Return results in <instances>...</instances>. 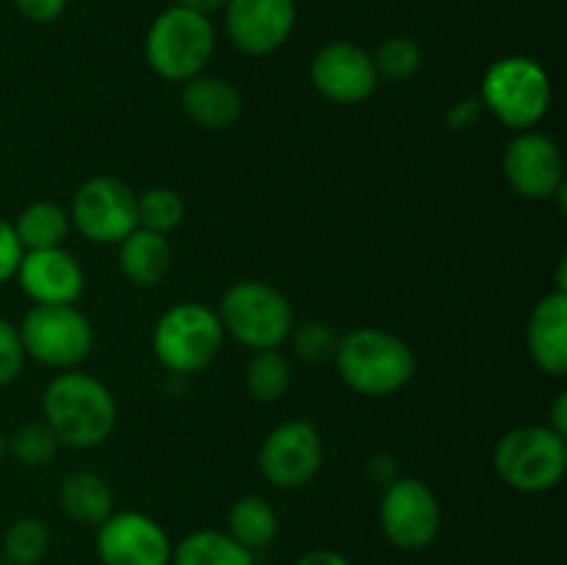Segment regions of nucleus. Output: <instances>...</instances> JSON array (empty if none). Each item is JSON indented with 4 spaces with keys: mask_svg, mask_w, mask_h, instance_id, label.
<instances>
[{
    "mask_svg": "<svg viewBox=\"0 0 567 565\" xmlns=\"http://www.w3.org/2000/svg\"><path fill=\"white\" fill-rule=\"evenodd\" d=\"M116 399L103 380L86 371H59L42 393L44 424L61 446L97 449L116 430Z\"/></svg>",
    "mask_w": 567,
    "mask_h": 565,
    "instance_id": "obj_1",
    "label": "nucleus"
},
{
    "mask_svg": "<svg viewBox=\"0 0 567 565\" xmlns=\"http://www.w3.org/2000/svg\"><path fill=\"white\" fill-rule=\"evenodd\" d=\"M332 363L343 386L369 399L393 397L415 374L410 343L382 327H354L347 336H338Z\"/></svg>",
    "mask_w": 567,
    "mask_h": 565,
    "instance_id": "obj_2",
    "label": "nucleus"
},
{
    "mask_svg": "<svg viewBox=\"0 0 567 565\" xmlns=\"http://www.w3.org/2000/svg\"><path fill=\"white\" fill-rule=\"evenodd\" d=\"M476 97L493 120L513 133L532 131L551 109V75L532 55H502L487 64Z\"/></svg>",
    "mask_w": 567,
    "mask_h": 565,
    "instance_id": "obj_3",
    "label": "nucleus"
},
{
    "mask_svg": "<svg viewBox=\"0 0 567 565\" xmlns=\"http://www.w3.org/2000/svg\"><path fill=\"white\" fill-rule=\"evenodd\" d=\"M214 50L216 31L210 17L175 3L150 22L144 37V59L150 70L169 83H186L203 75Z\"/></svg>",
    "mask_w": 567,
    "mask_h": 565,
    "instance_id": "obj_4",
    "label": "nucleus"
},
{
    "mask_svg": "<svg viewBox=\"0 0 567 565\" xmlns=\"http://www.w3.org/2000/svg\"><path fill=\"white\" fill-rule=\"evenodd\" d=\"M216 316L225 338H233L252 352L280 349L297 325L286 294L266 280H236L227 286Z\"/></svg>",
    "mask_w": 567,
    "mask_h": 565,
    "instance_id": "obj_5",
    "label": "nucleus"
},
{
    "mask_svg": "<svg viewBox=\"0 0 567 565\" xmlns=\"http://www.w3.org/2000/svg\"><path fill=\"white\" fill-rule=\"evenodd\" d=\"M493 471L518 493H548L565 480L567 435L548 424H520L493 446Z\"/></svg>",
    "mask_w": 567,
    "mask_h": 565,
    "instance_id": "obj_6",
    "label": "nucleus"
},
{
    "mask_svg": "<svg viewBox=\"0 0 567 565\" xmlns=\"http://www.w3.org/2000/svg\"><path fill=\"white\" fill-rule=\"evenodd\" d=\"M150 343L161 369L192 377L214 363L225 343V330L210 305L177 302L158 316Z\"/></svg>",
    "mask_w": 567,
    "mask_h": 565,
    "instance_id": "obj_7",
    "label": "nucleus"
},
{
    "mask_svg": "<svg viewBox=\"0 0 567 565\" xmlns=\"http://www.w3.org/2000/svg\"><path fill=\"white\" fill-rule=\"evenodd\" d=\"M17 327L25 358L50 369H78L94 349V327L78 305H33Z\"/></svg>",
    "mask_w": 567,
    "mask_h": 565,
    "instance_id": "obj_8",
    "label": "nucleus"
},
{
    "mask_svg": "<svg viewBox=\"0 0 567 565\" xmlns=\"http://www.w3.org/2000/svg\"><path fill=\"white\" fill-rule=\"evenodd\" d=\"M72 230L81 233L89 244L116 247L127 233L138 227L136 192L114 175L86 177L75 188L70 203Z\"/></svg>",
    "mask_w": 567,
    "mask_h": 565,
    "instance_id": "obj_9",
    "label": "nucleus"
},
{
    "mask_svg": "<svg viewBox=\"0 0 567 565\" xmlns=\"http://www.w3.org/2000/svg\"><path fill=\"white\" fill-rule=\"evenodd\" d=\"M441 502L419 476H393L382 485L380 530L391 546L421 552L432 546L441 532Z\"/></svg>",
    "mask_w": 567,
    "mask_h": 565,
    "instance_id": "obj_10",
    "label": "nucleus"
},
{
    "mask_svg": "<svg viewBox=\"0 0 567 565\" xmlns=\"http://www.w3.org/2000/svg\"><path fill=\"white\" fill-rule=\"evenodd\" d=\"M324 465V438L316 424L291 419L266 432L258 449V469L271 487L297 491L305 487Z\"/></svg>",
    "mask_w": 567,
    "mask_h": 565,
    "instance_id": "obj_11",
    "label": "nucleus"
},
{
    "mask_svg": "<svg viewBox=\"0 0 567 565\" xmlns=\"http://www.w3.org/2000/svg\"><path fill=\"white\" fill-rule=\"evenodd\" d=\"M502 172L507 186L520 199L543 203V199L565 194V161L563 150L548 133L520 131L507 142L502 155Z\"/></svg>",
    "mask_w": 567,
    "mask_h": 565,
    "instance_id": "obj_12",
    "label": "nucleus"
},
{
    "mask_svg": "<svg viewBox=\"0 0 567 565\" xmlns=\"http://www.w3.org/2000/svg\"><path fill=\"white\" fill-rule=\"evenodd\" d=\"M172 548L169 532L142 510H114L94 535L103 565H172Z\"/></svg>",
    "mask_w": 567,
    "mask_h": 565,
    "instance_id": "obj_13",
    "label": "nucleus"
},
{
    "mask_svg": "<svg viewBox=\"0 0 567 565\" xmlns=\"http://www.w3.org/2000/svg\"><path fill=\"white\" fill-rule=\"evenodd\" d=\"M310 83L330 103L354 105L369 100L380 86L374 59L360 44L338 39L316 50L310 61Z\"/></svg>",
    "mask_w": 567,
    "mask_h": 565,
    "instance_id": "obj_14",
    "label": "nucleus"
},
{
    "mask_svg": "<svg viewBox=\"0 0 567 565\" xmlns=\"http://www.w3.org/2000/svg\"><path fill=\"white\" fill-rule=\"evenodd\" d=\"M225 33L244 55H271L291 39L297 0H227Z\"/></svg>",
    "mask_w": 567,
    "mask_h": 565,
    "instance_id": "obj_15",
    "label": "nucleus"
},
{
    "mask_svg": "<svg viewBox=\"0 0 567 565\" xmlns=\"http://www.w3.org/2000/svg\"><path fill=\"white\" fill-rule=\"evenodd\" d=\"M14 280L33 305H75L86 288V275L66 247L25 249Z\"/></svg>",
    "mask_w": 567,
    "mask_h": 565,
    "instance_id": "obj_16",
    "label": "nucleus"
},
{
    "mask_svg": "<svg viewBox=\"0 0 567 565\" xmlns=\"http://www.w3.org/2000/svg\"><path fill=\"white\" fill-rule=\"evenodd\" d=\"M529 358L543 374L565 377L567 371V291H548L537 299L526 325Z\"/></svg>",
    "mask_w": 567,
    "mask_h": 565,
    "instance_id": "obj_17",
    "label": "nucleus"
},
{
    "mask_svg": "<svg viewBox=\"0 0 567 565\" xmlns=\"http://www.w3.org/2000/svg\"><path fill=\"white\" fill-rule=\"evenodd\" d=\"M181 109L203 131H227L241 120L244 97L233 81L203 72L183 83Z\"/></svg>",
    "mask_w": 567,
    "mask_h": 565,
    "instance_id": "obj_18",
    "label": "nucleus"
},
{
    "mask_svg": "<svg viewBox=\"0 0 567 565\" xmlns=\"http://www.w3.org/2000/svg\"><path fill=\"white\" fill-rule=\"evenodd\" d=\"M116 249H120V271L133 286L153 288L164 282V277L172 271L175 253H172L169 236L136 227L116 244Z\"/></svg>",
    "mask_w": 567,
    "mask_h": 565,
    "instance_id": "obj_19",
    "label": "nucleus"
},
{
    "mask_svg": "<svg viewBox=\"0 0 567 565\" xmlns=\"http://www.w3.org/2000/svg\"><path fill=\"white\" fill-rule=\"evenodd\" d=\"M55 496H59L66 518H72L75 524L100 526L114 513V491L97 471L75 469L64 474Z\"/></svg>",
    "mask_w": 567,
    "mask_h": 565,
    "instance_id": "obj_20",
    "label": "nucleus"
},
{
    "mask_svg": "<svg viewBox=\"0 0 567 565\" xmlns=\"http://www.w3.org/2000/svg\"><path fill=\"white\" fill-rule=\"evenodd\" d=\"M172 565H258V559L225 530H194L175 543Z\"/></svg>",
    "mask_w": 567,
    "mask_h": 565,
    "instance_id": "obj_21",
    "label": "nucleus"
},
{
    "mask_svg": "<svg viewBox=\"0 0 567 565\" xmlns=\"http://www.w3.org/2000/svg\"><path fill=\"white\" fill-rule=\"evenodd\" d=\"M227 535L236 543H241L249 552H264L275 543L277 532H280V518H277V510L271 507V502H266L264 496H249L236 499L227 510Z\"/></svg>",
    "mask_w": 567,
    "mask_h": 565,
    "instance_id": "obj_22",
    "label": "nucleus"
},
{
    "mask_svg": "<svg viewBox=\"0 0 567 565\" xmlns=\"http://www.w3.org/2000/svg\"><path fill=\"white\" fill-rule=\"evenodd\" d=\"M14 225L22 249H53L64 247L72 230L70 210L53 199H37L17 214Z\"/></svg>",
    "mask_w": 567,
    "mask_h": 565,
    "instance_id": "obj_23",
    "label": "nucleus"
},
{
    "mask_svg": "<svg viewBox=\"0 0 567 565\" xmlns=\"http://www.w3.org/2000/svg\"><path fill=\"white\" fill-rule=\"evenodd\" d=\"M244 382H247V393L255 402H280L291 388V363L280 349H260L249 358Z\"/></svg>",
    "mask_w": 567,
    "mask_h": 565,
    "instance_id": "obj_24",
    "label": "nucleus"
},
{
    "mask_svg": "<svg viewBox=\"0 0 567 565\" xmlns=\"http://www.w3.org/2000/svg\"><path fill=\"white\" fill-rule=\"evenodd\" d=\"M3 559L11 565H39L50 552V530L42 518L22 515L3 532Z\"/></svg>",
    "mask_w": 567,
    "mask_h": 565,
    "instance_id": "obj_25",
    "label": "nucleus"
},
{
    "mask_svg": "<svg viewBox=\"0 0 567 565\" xmlns=\"http://www.w3.org/2000/svg\"><path fill=\"white\" fill-rule=\"evenodd\" d=\"M186 216V203L181 194L169 186H153L147 192L136 194V219L144 230L169 236L172 230L183 225Z\"/></svg>",
    "mask_w": 567,
    "mask_h": 565,
    "instance_id": "obj_26",
    "label": "nucleus"
},
{
    "mask_svg": "<svg viewBox=\"0 0 567 565\" xmlns=\"http://www.w3.org/2000/svg\"><path fill=\"white\" fill-rule=\"evenodd\" d=\"M6 446L14 454V460L25 469H44L53 463L55 452H59V438L42 421H25L14 430V435L6 438Z\"/></svg>",
    "mask_w": 567,
    "mask_h": 565,
    "instance_id": "obj_27",
    "label": "nucleus"
},
{
    "mask_svg": "<svg viewBox=\"0 0 567 565\" xmlns=\"http://www.w3.org/2000/svg\"><path fill=\"white\" fill-rule=\"evenodd\" d=\"M371 59H374L380 81H391V83L410 81V78L419 75L421 66H424L421 44L410 37L385 39Z\"/></svg>",
    "mask_w": 567,
    "mask_h": 565,
    "instance_id": "obj_28",
    "label": "nucleus"
},
{
    "mask_svg": "<svg viewBox=\"0 0 567 565\" xmlns=\"http://www.w3.org/2000/svg\"><path fill=\"white\" fill-rule=\"evenodd\" d=\"M288 341L293 343L297 358H302L305 363L310 366L327 363V360L336 358L338 336L332 332L330 325H324V321H305V325H293Z\"/></svg>",
    "mask_w": 567,
    "mask_h": 565,
    "instance_id": "obj_29",
    "label": "nucleus"
},
{
    "mask_svg": "<svg viewBox=\"0 0 567 565\" xmlns=\"http://www.w3.org/2000/svg\"><path fill=\"white\" fill-rule=\"evenodd\" d=\"M25 347H22L20 327L0 316V388L11 386L22 374L25 366Z\"/></svg>",
    "mask_w": 567,
    "mask_h": 565,
    "instance_id": "obj_30",
    "label": "nucleus"
},
{
    "mask_svg": "<svg viewBox=\"0 0 567 565\" xmlns=\"http://www.w3.org/2000/svg\"><path fill=\"white\" fill-rule=\"evenodd\" d=\"M22 253H25V249H22L20 238H17L14 225L0 216V286L14 280L17 269H20Z\"/></svg>",
    "mask_w": 567,
    "mask_h": 565,
    "instance_id": "obj_31",
    "label": "nucleus"
},
{
    "mask_svg": "<svg viewBox=\"0 0 567 565\" xmlns=\"http://www.w3.org/2000/svg\"><path fill=\"white\" fill-rule=\"evenodd\" d=\"M66 3H70V0H14L17 11H20L28 22H37V25H48V22L59 20V17L64 14Z\"/></svg>",
    "mask_w": 567,
    "mask_h": 565,
    "instance_id": "obj_32",
    "label": "nucleus"
},
{
    "mask_svg": "<svg viewBox=\"0 0 567 565\" xmlns=\"http://www.w3.org/2000/svg\"><path fill=\"white\" fill-rule=\"evenodd\" d=\"M482 114V103L480 97H463L457 100V103L449 105L446 111V125L452 127V131H468V127H474V122L480 120Z\"/></svg>",
    "mask_w": 567,
    "mask_h": 565,
    "instance_id": "obj_33",
    "label": "nucleus"
},
{
    "mask_svg": "<svg viewBox=\"0 0 567 565\" xmlns=\"http://www.w3.org/2000/svg\"><path fill=\"white\" fill-rule=\"evenodd\" d=\"M293 565H354L347 554L336 552V548H310Z\"/></svg>",
    "mask_w": 567,
    "mask_h": 565,
    "instance_id": "obj_34",
    "label": "nucleus"
},
{
    "mask_svg": "<svg viewBox=\"0 0 567 565\" xmlns=\"http://www.w3.org/2000/svg\"><path fill=\"white\" fill-rule=\"evenodd\" d=\"M551 430H557L559 435H567V393L559 391L557 399L551 404V419L546 421Z\"/></svg>",
    "mask_w": 567,
    "mask_h": 565,
    "instance_id": "obj_35",
    "label": "nucleus"
},
{
    "mask_svg": "<svg viewBox=\"0 0 567 565\" xmlns=\"http://www.w3.org/2000/svg\"><path fill=\"white\" fill-rule=\"evenodd\" d=\"M225 3L227 0H175V6H183V9H192L205 17H210L214 11H221L225 9Z\"/></svg>",
    "mask_w": 567,
    "mask_h": 565,
    "instance_id": "obj_36",
    "label": "nucleus"
},
{
    "mask_svg": "<svg viewBox=\"0 0 567 565\" xmlns=\"http://www.w3.org/2000/svg\"><path fill=\"white\" fill-rule=\"evenodd\" d=\"M6 452H9V446H6V435H3V432H0V460L6 458Z\"/></svg>",
    "mask_w": 567,
    "mask_h": 565,
    "instance_id": "obj_37",
    "label": "nucleus"
},
{
    "mask_svg": "<svg viewBox=\"0 0 567 565\" xmlns=\"http://www.w3.org/2000/svg\"><path fill=\"white\" fill-rule=\"evenodd\" d=\"M0 565H11V563H6V559H3V557H0Z\"/></svg>",
    "mask_w": 567,
    "mask_h": 565,
    "instance_id": "obj_38",
    "label": "nucleus"
}]
</instances>
